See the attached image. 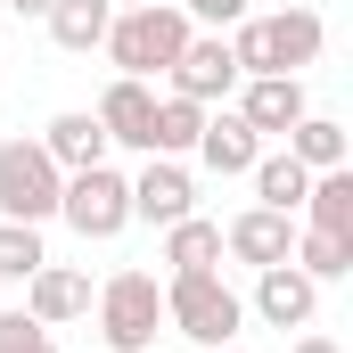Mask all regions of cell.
Masks as SVG:
<instances>
[{
    "instance_id": "cell-18",
    "label": "cell",
    "mask_w": 353,
    "mask_h": 353,
    "mask_svg": "<svg viewBox=\"0 0 353 353\" xmlns=\"http://www.w3.org/2000/svg\"><path fill=\"white\" fill-rule=\"evenodd\" d=\"M90 288L74 271H33V321H66V312H83Z\"/></svg>"
},
{
    "instance_id": "cell-20",
    "label": "cell",
    "mask_w": 353,
    "mask_h": 353,
    "mask_svg": "<svg viewBox=\"0 0 353 353\" xmlns=\"http://www.w3.org/2000/svg\"><path fill=\"white\" fill-rule=\"evenodd\" d=\"M214 255H222V230L214 222H173V263L181 271H214Z\"/></svg>"
},
{
    "instance_id": "cell-5",
    "label": "cell",
    "mask_w": 353,
    "mask_h": 353,
    "mask_svg": "<svg viewBox=\"0 0 353 353\" xmlns=\"http://www.w3.org/2000/svg\"><path fill=\"white\" fill-rule=\"evenodd\" d=\"M58 205H66V222H74L83 239H107V230H123L132 189L107 173V165H83V173H74V189H58Z\"/></svg>"
},
{
    "instance_id": "cell-6",
    "label": "cell",
    "mask_w": 353,
    "mask_h": 353,
    "mask_svg": "<svg viewBox=\"0 0 353 353\" xmlns=\"http://www.w3.org/2000/svg\"><path fill=\"white\" fill-rule=\"evenodd\" d=\"M107 337L123 353H140L157 337V279L148 271H123V279H107Z\"/></svg>"
},
{
    "instance_id": "cell-4",
    "label": "cell",
    "mask_w": 353,
    "mask_h": 353,
    "mask_svg": "<svg viewBox=\"0 0 353 353\" xmlns=\"http://www.w3.org/2000/svg\"><path fill=\"white\" fill-rule=\"evenodd\" d=\"M165 304H173V321L189 329V337H197V345H222V337L239 329V296H230L214 271H181Z\"/></svg>"
},
{
    "instance_id": "cell-27",
    "label": "cell",
    "mask_w": 353,
    "mask_h": 353,
    "mask_svg": "<svg viewBox=\"0 0 353 353\" xmlns=\"http://www.w3.org/2000/svg\"><path fill=\"white\" fill-rule=\"evenodd\" d=\"M17 8H50V0H17Z\"/></svg>"
},
{
    "instance_id": "cell-2",
    "label": "cell",
    "mask_w": 353,
    "mask_h": 353,
    "mask_svg": "<svg viewBox=\"0 0 353 353\" xmlns=\"http://www.w3.org/2000/svg\"><path fill=\"white\" fill-rule=\"evenodd\" d=\"M107 41H115V66L123 74H157V66H173L181 58V41H189V25H181L173 8H132L123 25H107Z\"/></svg>"
},
{
    "instance_id": "cell-3",
    "label": "cell",
    "mask_w": 353,
    "mask_h": 353,
    "mask_svg": "<svg viewBox=\"0 0 353 353\" xmlns=\"http://www.w3.org/2000/svg\"><path fill=\"white\" fill-rule=\"evenodd\" d=\"M50 165H58L50 148H25V140L0 148V205H8V222H41L58 205V173Z\"/></svg>"
},
{
    "instance_id": "cell-24",
    "label": "cell",
    "mask_w": 353,
    "mask_h": 353,
    "mask_svg": "<svg viewBox=\"0 0 353 353\" xmlns=\"http://www.w3.org/2000/svg\"><path fill=\"white\" fill-rule=\"evenodd\" d=\"M0 353H50V337H41V321L8 312V321H0Z\"/></svg>"
},
{
    "instance_id": "cell-14",
    "label": "cell",
    "mask_w": 353,
    "mask_h": 353,
    "mask_svg": "<svg viewBox=\"0 0 353 353\" xmlns=\"http://www.w3.org/2000/svg\"><path fill=\"white\" fill-rule=\"evenodd\" d=\"M50 33H58L66 50L107 41V0H50Z\"/></svg>"
},
{
    "instance_id": "cell-19",
    "label": "cell",
    "mask_w": 353,
    "mask_h": 353,
    "mask_svg": "<svg viewBox=\"0 0 353 353\" xmlns=\"http://www.w3.org/2000/svg\"><path fill=\"white\" fill-rule=\"evenodd\" d=\"M197 123H205V115H197V99H165V107H157V123H148V148H189V140H197Z\"/></svg>"
},
{
    "instance_id": "cell-17",
    "label": "cell",
    "mask_w": 353,
    "mask_h": 353,
    "mask_svg": "<svg viewBox=\"0 0 353 353\" xmlns=\"http://www.w3.org/2000/svg\"><path fill=\"white\" fill-rule=\"evenodd\" d=\"M304 205H312V230H337V239H353V181H345V173L312 181V189H304Z\"/></svg>"
},
{
    "instance_id": "cell-10",
    "label": "cell",
    "mask_w": 353,
    "mask_h": 353,
    "mask_svg": "<svg viewBox=\"0 0 353 353\" xmlns=\"http://www.w3.org/2000/svg\"><path fill=\"white\" fill-rule=\"evenodd\" d=\"M132 214H148V222H189V181L173 173V165H148L140 173V189H132Z\"/></svg>"
},
{
    "instance_id": "cell-23",
    "label": "cell",
    "mask_w": 353,
    "mask_h": 353,
    "mask_svg": "<svg viewBox=\"0 0 353 353\" xmlns=\"http://www.w3.org/2000/svg\"><path fill=\"white\" fill-rule=\"evenodd\" d=\"M345 263H353V239H337V230H312V239H304V271H312V279H337Z\"/></svg>"
},
{
    "instance_id": "cell-12",
    "label": "cell",
    "mask_w": 353,
    "mask_h": 353,
    "mask_svg": "<svg viewBox=\"0 0 353 353\" xmlns=\"http://www.w3.org/2000/svg\"><path fill=\"white\" fill-rule=\"evenodd\" d=\"M255 304H263V321L296 329V321L312 312V279H304V271H288V263H271V271H263V296H255Z\"/></svg>"
},
{
    "instance_id": "cell-9",
    "label": "cell",
    "mask_w": 353,
    "mask_h": 353,
    "mask_svg": "<svg viewBox=\"0 0 353 353\" xmlns=\"http://www.w3.org/2000/svg\"><path fill=\"white\" fill-rule=\"evenodd\" d=\"M197 148H205L214 173H247L255 165V123L247 115H214V123H197Z\"/></svg>"
},
{
    "instance_id": "cell-1",
    "label": "cell",
    "mask_w": 353,
    "mask_h": 353,
    "mask_svg": "<svg viewBox=\"0 0 353 353\" xmlns=\"http://www.w3.org/2000/svg\"><path fill=\"white\" fill-rule=\"evenodd\" d=\"M321 50V17L312 8H288V17H263V25H247L239 33V66H255V74H288V66H304Z\"/></svg>"
},
{
    "instance_id": "cell-28",
    "label": "cell",
    "mask_w": 353,
    "mask_h": 353,
    "mask_svg": "<svg viewBox=\"0 0 353 353\" xmlns=\"http://www.w3.org/2000/svg\"><path fill=\"white\" fill-rule=\"evenodd\" d=\"M132 8H148V0H132Z\"/></svg>"
},
{
    "instance_id": "cell-22",
    "label": "cell",
    "mask_w": 353,
    "mask_h": 353,
    "mask_svg": "<svg viewBox=\"0 0 353 353\" xmlns=\"http://www.w3.org/2000/svg\"><path fill=\"white\" fill-rule=\"evenodd\" d=\"M0 271H8V279H33V271H41V239H33V222H0Z\"/></svg>"
},
{
    "instance_id": "cell-7",
    "label": "cell",
    "mask_w": 353,
    "mask_h": 353,
    "mask_svg": "<svg viewBox=\"0 0 353 353\" xmlns=\"http://www.w3.org/2000/svg\"><path fill=\"white\" fill-rule=\"evenodd\" d=\"M148 123H157V99L140 90V74H123V83L99 99V132H107V140H132V148H148Z\"/></svg>"
},
{
    "instance_id": "cell-16",
    "label": "cell",
    "mask_w": 353,
    "mask_h": 353,
    "mask_svg": "<svg viewBox=\"0 0 353 353\" xmlns=\"http://www.w3.org/2000/svg\"><path fill=\"white\" fill-rule=\"evenodd\" d=\"M99 148H107L99 115H58V123H50V157H66L74 173H83V165H99Z\"/></svg>"
},
{
    "instance_id": "cell-26",
    "label": "cell",
    "mask_w": 353,
    "mask_h": 353,
    "mask_svg": "<svg viewBox=\"0 0 353 353\" xmlns=\"http://www.w3.org/2000/svg\"><path fill=\"white\" fill-rule=\"evenodd\" d=\"M296 353H337V345H329V337H312V345H296Z\"/></svg>"
},
{
    "instance_id": "cell-11",
    "label": "cell",
    "mask_w": 353,
    "mask_h": 353,
    "mask_svg": "<svg viewBox=\"0 0 353 353\" xmlns=\"http://www.w3.org/2000/svg\"><path fill=\"white\" fill-rule=\"evenodd\" d=\"M304 115V90H296V74H263V83L247 90V123L255 132H288Z\"/></svg>"
},
{
    "instance_id": "cell-8",
    "label": "cell",
    "mask_w": 353,
    "mask_h": 353,
    "mask_svg": "<svg viewBox=\"0 0 353 353\" xmlns=\"http://www.w3.org/2000/svg\"><path fill=\"white\" fill-rule=\"evenodd\" d=\"M173 74H181V99H214V90H230L239 58H230V41H181Z\"/></svg>"
},
{
    "instance_id": "cell-25",
    "label": "cell",
    "mask_w": 353,
    "mask_h": 353,
    "mask_svg": "<svg viewBox=\"0 0 353 353\" xmlns=\"http://www.w3.org/2000/svg\"><path fill=\"white\" fill-rule=\"evenodd\" d=\"M197 17H214V25H230V17H247V0H189Z\"/></svg>"
},
{
    "instance_id": "cell-21",
    "label": "cell",
    "mask_w": 353,
    "mask_h": 353,
    "mask_svg": "<svg viewBox=\"0 0 353 353\" xmlns=\"http://www.w3.org/2000/svg\"><path fill=\"white\" fill-rule=\"evenodd\" d=\"M288 132H296V165H337V157H345V132H337V123H312V115H296Z\"/></svg>"
},
{
    "instance_id": "cell-13",
    "label": "cell",
    "mask_w": 353,
    "mask_h": 353,
    "mask_svg": "<svg viewBox=\"0 0 353 353\" xmlns=\"http://www.w3.org/2000/svg\"><path fill=\"white\" fill-rule=\"evenodd\" d=\"M230 247H239V255H247V263H288V214H247V222H230Z\"/></svg>"
},
{
    "instance_id": "cell-15",
    "label": "cell",
    "mask_w": 353,
    "mask_h": 353,
    "mask_svg": "<svg viewBox=\"0 0 353 353\" xmlns=\"http://www.w3.org/2000/svg\"><path fill=\"white\" fill-rule=\"evenodd\" d=\"M255 189H263L271 214H296V205H304V189H312V173H304L296 157H263V165H255Z\"/></svg>"
}]
</instances>
